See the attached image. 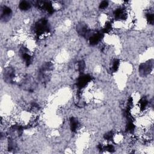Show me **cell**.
<instances>
[{
    "instance_id": "cell-7",
    "label": "cell",
    "mask_w": 154,
    "mask_h": 154,
    "mask_svg": "<svg viewBox=\"0 0 154 154\" xmlns=\"http://www.w3.org/2000/svg\"><path fill=\"white\" fill-rule=\"evenodd\" d=\"M90 82H91V78L90 76L88 75H82L78 79V87L80 89H82L87 87V85H88Z\"/></svg>"
},
{
    "instance_id": "cell-4",
    "label": "cell",
    "mask_w": 154,
    "mask_h": 154,
    "mask_svg": "<svg viewBox=\"0 0 154 154\" xmlns=\"http://www.w3.org/2000/svg\"><path fill=\"white\" fill-rule=\"evenodd\" d=\"M153 68V63L149 61L147 62L142 63L139 67V73L143 76H146L149 75Z\"/></svg>"
},
{
    "instance_id": "cell-14",
    "label": "cell",
    "mask_w": 154,
    "mask_h": 154,
    "mask_svg": "<svg viewBox=\"0 0 154 154\" xmlns=\"http://www.w3.org/2000/svg\"><path fill=\"white\" fill-rule=\"evenodd\" d=\"M108 1H102L100 3V4H99V8L102 9V10H103V9L106 8L108 7Z\"/></svg>"
},
{
    "instance_id": "cell-1",
    "label": "cell",
    "mask_w": 154,
    "mask_h": 154,
    "mask_svg": "<svg viewBox=\"0 0 154 154\" xmlns=\"http://www.w3.org/2000/svg\"><path fill=\"white\" fill-rule=\"evenodd\" d=\"M33 31L38 38H43L47 37L50 32V26L48 20L41 19L37 21L34 25Z\"/></svg>"
},
{
    "instance_id": "cell-13",
    "label": "cell",
    "mask_w": 154,
    "mask_h": 154,
    "mask_svg": "<svg viewBox=\"0 0 154 154\" xmlns=\"http://www.w3.org/2000/svg\"><path fill=\"white\" fill-rule=\"evenodd\" d=\"M85 64L83 61H81L78 63L77 68H78V70H79V72H82L85 69Z\"/></svg>"
},
{
    "instance_id": "cell-12",
    "label": "cell",
    "mask_w": 154,
    "mask_h": 154,
    "mask_svg": "<svg viewBox=\"0 0 154 154\" xmlns=\"http://www.w3.org/2000/svg\"><path fill=\"white\" fill-rule=\"evenodd\" d=\"M146 19L148 23L153 24V13L151 11H148L146 13Z\"/></svg>"
},
{
    "instance_id": "cell-11",
    "label": "cell",
    "mask_w": 154,
    "mask_h": 154,
    "mask_svg": "<svg viewBox=\"0 0 154 154\" xmlns=\"http://www.w3.org/2000/svg\"><path fill=\"white\" fill-rule=\"evenodd\" d=\"M31 4L28 2V1H20L19 4V8L22 10V11H27L30 8H31Z\"/></svg>"
},
{
    "instance_id": "cell-8",
    "label": "cell",
    "mask_w": 154,
    "mask_h": 154,
    "mask_svg": "<svg viewBox=\"0 0 154 154\" xmlns=\"http://www.w3.org/2000/svg\"><path fill=\"white\" fill-rule=\"evenodd\" d=\"M103 33L99 31H94L91 32L88 37L89 42L92 45H95L99 43V42L101 41V38H102Z\"/></svg>"
},
{
    "instance_id": "cell-9",
    "label": "cell",
    "mask_w": 154,
    "mask_h": 154,
    "mask_svg": "<svg viewBox=\"0 0 154 154\" xmlns=\"http://www.w3.org/2000/svg\"><path fill=\"white\" fill-rule=\"evenodd\" d=\"M70 126L72 132H76L81 128V125L77 119L72 117L70 120Z\"/></svg>"
},
{
    "instance_id": "cell-2",
    "label": "cell",
    "mask_w": 154,
    "mask_h": 154,
    "mask_svg": "<svg viewBox=\"0 0 154 154\" xmlns=\"http://www.w3.org/2000/svg\"><path fill=\"white\" fill-rule=\"evenodd\" d=\"M53 67L54 66L51 62L45 63L41 66L38 72V78L41 82H46L49 81Z\"/></svg>"
},
{
    "instance_id": "cell-6",
    "label": "cell",
    "mask_w": 154,
    "mask_h": 154,
    "mask_svg": "<svg viewBox=\"0 0 154 154\" xmlns=\"http://www.w3.org/2000/svg\"><path fill=\"white\" fill-rule=\"evenodd\" d=\"M1 19L3 22H7L10 20L12 16V10L8 6H2L1 8Z\"/></svg>"
},
{
    "instance_id": "cell-3",
    "label": "cell",
    "mask_w": 154,
    "mask_h": 154,
    "mask_svg": "<svg viewBox=\"0 0 154 154\" xmlns=\"http://www.w3.org/2000/svg\"><path fill=\"white\" fill-rule=\"evenodd\" d=\"M3 76L4 81L9 84L14 83V82H16L17 78V76H16L15 73V70L11 67H7L4 69Z\"/></svg>"
},
{
    "instance_id": "cell-5",
    "label": "cell",
    "mask_w": 154,
    "mask_h": 154,
    "mask_svg": "<svg viewBox=\"0 0 154 154\" xmlns=\"http://www.w3.org/2000/svg\"><path fill=\"white\" fill-rule=\"evenodd\" d=\"M76 29H77L78 33L79 35H81L83 37H86L87 38H88L89 37L90 34L91 32L88 26L86 23H84L83 22H81V23L78 24Z\"/></svg>"
},
{
    "instance_id": "cell-10",
    "label": "cell",
    "mask_w": 154,
    "mask_h": 154,
    "mask_svg": "<svg viewBox=\"0 0 154 154\" xmlns=\"http://www.w3.org/2000/svg\"><path fill=\"white\" fill-rule=\"evenodd\" d=\"M120 60L118 59H114L111 63V70L113 72H116L118 70V69H119L120 63Z\"/></svg>"
}]
</instances>
